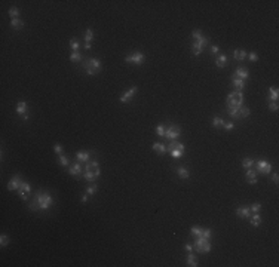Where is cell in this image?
<instances>
[{"mask_svg": "<svg viewBox=\"0 0 279 267\" xmlns=\"http://www.w3.org/2000/svg\"><path fill=\"white\" fill-rule=\"evenodd\" d=\"M223 125H224V120H223L221 117L215 116L214 119H212V126H214V128H223Z\"/></svg>", "mask_w": 279, "mask_h": 267, "instance_id": "obj_32", "label": "cell"}, {"mask_svg": "<svg viewBox=\"0 0 279 267\" xmlns=\"http://www.w3.org/2000/svg\"><path fill=\"white\" fill-rule=\"evenodd\" d=\"M233 58L236 61H244L246 58V50L244 49H235L233 50Z\"/></svg>", "mask_w": 279, "mask_h": 267, "instance_id": "obj_18", "label": "cell"}, {"mask_svg": "<svg viewBox=\"0 0 279 267\" xmlns=\"http://www.w3.org/2000/svg\"><path fill=\"white\" fill-rule=\"evenodd\" d=\"M254 165H255V171L258 174L267 175L272 172V163L266 162V160H257V162H254Z\"/></svg>", "mask_w": 279, "mask_h": 267, "instance_id": "obj_6", "label": "cell"}, {"mask_svg": "<svg viewBox=\"0 0 279 267\" xmlns=\"http://www.w3.org/2000/svg\"><path fill=\"white\" fill-rule=\"evenodd\" d=\"M82 66H83V68L86 70V74L88 76H95V74L100 73L102 64L98 58H91V59H86Z\"/></svg>", "mask_w": 279, "mask_h": 267, "instance_id": "obj_1", "label": "cell"}, {"mask_svg": "<svg viewBox=\"0 0 279 267\" xmlns=\"http://www.w3.org/2000/svg\"><path fill=\"white\" fill-rule=\"evenodd\" d=\"M86 200H88V193H86V194H83V196H82V202H86Z\"/></svg>", "mask_w": 279, "mask_h": 267, "instance_id": "obj_57", "label": "cell"}, {"mask_svg": "<svg viewBox=\"0 0 279 267\" xmlns=\"http://www.w3.org/2000/svg\"><path fill=\"white\" fill-rule=\"evenodd\" d=\"M248 57H249V59H251L253 62H255V61H258V55H257L255 52H249V55H248Z\"/></svg>", "mask_w": 279, "mask_h": 267, "instance_id": "obj_51", "label": "cell"}, {"mask_svg": "<svg viewBox=\"0 0 279 267\" xmlns=\"http://www.w3.org/2000/svg\"><path fill=\"white\" fill-rule=\"evenodd\" d=\"M175 149H177V150H181V151H184V150H186L184 144H181V142L175 141V140H174V141H171V142L168 144V145H166V150H168V151H171V150H175Z\"/></svg>", "mask_w": 279, "mask_h": 267, "instance_id": "obj_16", "label": "cell"}, {"mask_svg": "<svg viewBox=\"0 0 279 267\" xmlns=\"http://www.w3.org/2000/svg\"><path fill=\"white\" fill-rule=\"evenodd\" d=\"M249 221H251V224L254 227H258V225L261 224V215H260V212H255L254 215L249 217Z\"/></svg>", "mask_w": 279, "mask_h": 267, "instance_id": "obj_22", "label": "cell"}, {"mask_svg": "<svg viewBox=\"0 0 279 267\" xmlns=\"http://www.w3.org/2000/svg\"><path fill=\"white\" fill-rule=\"evenodd\" d=\"M235 76H236L237 79H242V80H248V77H249V71L244 68V67H237L236 71H235Z\"/></svg>", "mask_w": 279, "mask_h": 267, "instance_id": "obj_13", "label": "cell"}, {"mask_svg": "<svg viewBox=\"0 0 279 267\" xmlns=\"http://www.w3.org/2000/svg\"><path fill=\"white\" fill-rule=\"evenodd\" d=\"M70 48L73 52H77L79 50V42H77L76 39H70Z\"/></svg>", "mask_w": 279, "mask_h": 267, "instance_id": "obj_37", "label": "cell"}, {"mask_svg": "<svg viewBox=\"0 0 279 267\" xmlns=\"http://www.w3.org/2000/svg\"><path fill=\"white\" fill-rule=\"evenodd\" d=\"M184 249H186L187 252H192V251H193V246H192L190 243H186V245H184Z\"/></svg>", "mask_w": 279, "mask_h": 267, "instance_id": "obj_54", "label": "cell"}, {"mask_svg": "<svg viewBox=\"0 0 279 267\" xmlns=\"http://www.w3.org/2000/svg\"><path fill=\"white\" fill-rule=\"evenodd\" d=\"M8 14H9V17L12 18V19H15V18H18V15H19V9L14 6V8H10L8 10Z\"/></svg>", "mask_w": 279, "mask_h": 267, "instance_id": "obj_35", "label": "cell"}, {"mask_svg": "<svg viewBox=\"0 0 279 267\" xmlns=\"http://www.w3.org/2000/svg\"><path fill=\"white\" fill-rule=\"evenodd\" d=\"M215 66L218 68H223V67L227 66V57L226 55H218L217 59H215Z\"/></svg>", "mask_w": 279, "mask_h": 267, "instance_id": "obj_24", "label": "cell"}, {"mask_svg": "<svg viewBox=\"0 0 279 267\" xmlns=\"http://www.w3.org/2000/svg\"><path fill=\"white\" fill-rule=\"evenodd\" d=\"M80 59H82V55H80L79 52H71V55H70V61H71V62L80 61Z\"/></svg>", "mask_w": 279, "mask_h": 267, "instance_id": "obj_39", "label": "cell"}, {"mask_svg": "<svg viewBox=\"0 0 279 267\" xmlns=\"http://www.w3.org/2000/svg\"><path fill=\"white\" fill-rule=\"evenodd\" d=\"M144 59H145V57H144L143 52H135V54H132V55H128L126 58H125V61H126V62H129V64L143 66V64H144Z\"/></svg>", "mask_w": 279, "mask_h": 267, "instance_id": "obj_8", "label": "cell"}, {"mask_svg": "<svg viewBox=\"0 0 279 267\" xmlns=\"http://www.w3.org/2000/svg\"><path fill=\"white\" fill-rule=\"evenodd\" d=\"M186 263H187V266H190V267H196V266H197V260H196L195 254L189 252V254H187V258H186Z\"/></svg>", "mask_w": 279, "mask_h": 267, "instance_id": "obj_23", "label": "cell"}, {"mask_svg": "<svg viewBox=\"0 0 279 267\" xmlns=\"http://www.w3.org/2000/svg\"><path fill=\"white\" fill-rule=\"evenodd\" d=\"M97 189H98V187H97V184L94 183L92 185H89V187H88V189H86V193H88V194H89V196H94V194H95V193H97Z\"/></svg>", "mask_w": 279, "mask_h": 267, "instance_id": "obj_38", "label": "cell"}, {"mask_svg": "<svg viewBox=\"0 0 279 267\" xmlns=\"http://www.w3.org/2000/svg\"><path fill=\"white\" fill-rule=\"evenodd\" d=\"M208 45V39L206 37H199L197 40H195V43L192 45V52H193V55L195 57H199L201 54L203 52V48Z\"/></svg>", "mask_w": 279, "mask_h": 267, "instance_id": "obj_5", "label": "cell"}, {"mask_svg": "<svg viewBox=\"0 0 279 267\" xmlns=\"http://www.w3.org/2000/svg\"><path fill=\"white\" fill-rule=\"evenodd\" d=\"M21 177L19 175H14L10 178V181L8 183V190L9 192H14V190H18L19 187H21Z\"/></svg>", "mask_w": 279, "mask_h": 267, "instance_id": "obj_10", "label": "cell"}, {"mask_svg": "<svg viewBox=\"0 0 279 267\" xmlns=\"http://www.w3.org/2000/svg\"><path fill=\"white\" fill-rule=\"evenodd\" d=\"M279 98V91L276 88H269V101H276Z\"/></svg>", "mask_w": 279, "mask_h": 267, "instance_id": "obj_27", "label": "cell"}, {"mask_svg": "<svg viewBox=\"0 0 279 267\" xmlns=\"http://www.w3.org/2000/svg\"><path fill=\"white\" fill-rule=\"evenodd\" d=\"M236 215L239 218H249L251 217V211H249V208H237L236 209Z\"/></svg>", "mask_w": 279, "mask_h": 267, "instance_id": "obj_17", "label": "cell"}, {"mask_svg": "<svg viewBox=\"0 0 279 267\" xmlns=\"http://www.w3.org/2000/svg\"><path fill=\"white\" fill-rule=\"evenodd\" d=\"M211 54H218V46L217 45H212L211 46Z\"/></svg>", "mask_w": 279, "mask_h": 267, "instance_id": "obj_53", "label": "cell"}, {"mask_svg": "<svg viewBox=\"0 0 279 267\" xmlns=\"http://www.w3.org/2000/svg\"><path fill=\"white\" fill-rule=\"evenodd\" d=\"M192 36L195 37V40H197L199 37H202V31H201V30H193V33H192Z\"/></svg>", "mask_w": 279, "mask_h": 267, "instance_id": "obj_50", "label": "cell"}, {"mask_svg": "<svg viewBox=\"0 0 279 267\" xmlns=\"http://www.w3.org/2000/svg\"><path fill=\"white\" fill-rule=\"evenodd\" d=\"M278 109H279V106L276 101H269V110L270 111H278Z\"/></svg>", "mask_w": 279, "mask_h": 267, "instance_id": "obj_45", "label": "cell"}, {"mask_svg": "<svg viewBox=\"0 0 279 267\" xmlns=\"http://www.w3.org/2000/svg\"><path fill=\"white\" fill-rule=\"evenodd\" d=\"M31 192V187H30V184L26 183V181H22L21 183V187L18 189V194H19V197L22 200H27L28 197V193Z\"/></svg>", "mask_w": 279, "mask_h": 267, "instance_id": "obj_9", "label": "cell"}, {"mask_svg": "<svg viewBox=\"0 0 279 267\" xmlns=\"http://www.w3.org/2000/svg\"><path fill=\"white\" fill-rule=\"evenodd\" d=\"M28 208L31 209V211H37V209H40V206H39V202L36 200V197H34L33 202H31V203L28 205Z\"/></svg>", "mask_w": 279, "mask_h": 267, "instance_id": "obj_43", "label": "cell"}, {"mask_svg": "<svg viewBox=\"0 0 279 267\" xmlns=\"http://www.w3.org/2000/svg\"><path fill=\"white\" fill-rule=\"evenodd\" d=\"M89 157H91L89 151H77L76 153V159L79 162H89Z\"/></svg>", "mask_w": 279, "mask_h": 267, "instance_id": "obj_20", "label": "cell"}, {"mask_svg": "<svg viewBox=\"0 0 279 267\" xmlns=\"http://www.w3.org/2000/svg\"><path fill=\"white\" fill-rule=\"evenodd\" d=\"M36 200L39 202V206L43 211H48L52 205V196L48 192H37L36 193Z\"/></svg>", "mask_w": 279, "mask_h": 267, "instance_id": "obj_2", "label": "cell"}, {"mask_svg": "<svg viewBox=\"0 0 279 267\" xmlns=\"http://www.w3.org/2000/svg\"><path fill=\"white\" fill-rule=\"evenodd\" d=\"M227 111L233 119H241V116H239V109L237 107H227Z\"/></svg>", "mask_w": 279, "mask_h": 267, "instance_id": "obj_30", "label": "cell"}, {"mask_svg": "<svg viewBox=\"0 0 279 267\" xmlns=\"http://www.w3.org/2000/svg\"><path fill=\"white\" fill-rule=\"evenodd\" d=\"M272 180H273V183H275V184H278V183H279V175L276 174V172H275V174L272 175Z\"/></svg>", "mask_w": 279, "mask_h": 267, "instance_id": "obj_52", "label": "cell"}, {"mask_svg": "<svg viewBox=\"0 0 279 267\" xmlns=\"http://www.w3.org/2000/svg\"><path fill=\"white\" fill-rule=\"evenodd\" d=\"M91 48H92V45H91V43H85V49H86V50H89Z\"/></svg>", "mask_w": 279, "mask_h": 267, "instance_id": "obj_55", "label": "cell"}, {"mask_svg": "<svg viewBox=\"0 0 279 267\" xmlns=\"http://www.w3.org/2000/svg\"><path fill=\"white\" fill-rule=\"evenodd\" d=\"M98 168H100V165H98L97 160H89V162H86L85 171H94V169H98Z\"/></svg>", "mask_w": 279, "mask_h": 267, "instance_id": "obj_28", "label": "cell"}, {"mask_svg": "<svg viewBox=\"0 0 279 267\" xmlns=\"http://www.w3.org/2000/svg\"><path fill=\"white\" fill-rule=\"evenodd\" d=\"M177 174L181 180H187V178L190 177V171L184 166H180V168H177Z\"/></svg>", "mask_w": 279, "mask_h": 267, "instance_id": "obj_19", "label": "cell"}, {"mask_svg": "<svg viewBox=\"0 0 279 267\" xmlns=\"http://www.w3.org/2000/svg\"><path fill=\"white\" fill-rule=\"evenodd\" d=\"M165 129H166V128H165L163 125H157L156 126V134H157L159 137H165Z\"/></svg>", "mask_w": 279, "mask_h": 267, "instance_id": "obj_42", "label": "cell"}, {"mask_svg": "<svg viewBox=\"0 0 279 267\" xmlns=\"http://www.w3.org/2000/svg\"><path fill=\"white\" fill-rule=\"evenodd\" d=\"M59 163L62 165V166H68V157L67 156H64V154H59Z\"/></svg>", "mask_w": 279, "mask_h": 267, "instance_id": "obj_44", "label": "cell"}, {"mask_svg": "<svg viewBox=\"0 0 279 267\" xmlns=\"http://www.w3.org/2000/svg\"><path fill=\"white\" fill-rule=\"evenodd\" d=\"M9 242H10V241H9V236H6V234H2V236H0V245H2V246L9 245Z\"/></svg>", "mask_w": 279, "mask_h": 267, "instance_id": "obj_41", "label": "cell"}, {"mask_svg": "<svg viewBox=\"0 0 279 267\" xmlns=\"http://www.w3.org/2000/svg\"><path fill=\"white\" fill-rule=\"evenodd\" d=\"M17 113H18V114H22V116L27 113V102H26V101H19V102H18Z\"/></svg>", "mask_w": 279, "mask_h": 267, "instance_id": "obj_25", "label": "cell"}, {"mask_svg": "<svg viewBox=\"0 0 279 267\" xmlns=\"http://www.w3.org/2000/svg\"><path fill=\"white\" fill-rule=\"evenodd\" d=\"M10 27H14L15 30H21V28L24 27V21L19 19V18H15V19L10 21Z\"/></svg>", "mask_w": 279, "mask_h": 267, "instance_id": "obj_26", "label": "cell"}, {"mask_svg": "<svg viewBox=\"0 0 279 267\" xmlns=\"http://www.w3.org/2000/svg\"><path fill=\"white\" fill-rule=\"evenodd\" d=\"M190 233L193 234L195 237H199V236H202L203 229H202V227H199V225H193V227L190 229Z\"/></svg>", "mask_w": 279, "mask_h": 267, "instance_id": "obj_29", "label": "cell"}, {"mask_svg": "<svg viewBox=\"0 0 279 267\" xmlns=\"http://www.w3.org/2000/svg\"><path fill=\"white\" fill-rule=\"evenodd\" d=\"M246 180H251V178H257V171L253 169V168H249V169H246Z\"/></svg>", "mask_w": 279, "mask_h": 267, "instance_id": "obj_36", "label": "cell"}, {"mask_svg": "<svg viewBox=\"0 0 279 267\" xmlns=\"http://www.w3.org/2000/svg\"><path fill=\"white\" fill-rule=\"evenodd\" d=\"M169 153H171V156H172V157H174V159H180V157H181V156H183V153H184V151H181V150H177V149H175V150H171V151H169Z\"/></svg>", "mask_w": 279, "mask_h": 267, "instance_id": "obj_40", "label": "cell"}, {"mask_svg": "<svg viewBox=\"0 0 279 267\" xmlns=\"http://www.w3.org/2000/svg\"><path fill=\"white\" fill-rule=\"evenodd\" d=\"M248 183H249V184H255V183H257V178H251V180H248Z\"/></svg>", "mask_w": 279, "mask_h": 267, "instance_id": "obj_56", "label": "cell"}, {"mask_svg": "<svg viewBox=\"0 0 279 267\" xmlns=\"http://www.w3.org/2000/svg\"><path fill=\"white\" fill-rule=\"evenodd\" d=\"M100 174H101L100 168L98 169H94V171H83V178L88 180V181H94L97 177H100Z\"/></svg>", "mask_w": 279, "mask_h": 267, "instance_id": "obj_12", "label": "cell"}, {"mask_svg": "<svg viewBox=\"0 0 279 267\" xmlns=\"http://www.w3.org/2000/svg\"><path fill=\"white\" fill-rule=\"evenodd\" d=\"M152 149L156 153H159V154H163L165 151H166V145L165 144H162V142H153V145H152Z\"/></svg>", "mask_w": 279, "mask_h": 267, "instance_id": "obj_21", "label": "cell"}, {"mask_svg": "<svg viewBox=\"0 0 279 267\" xmlns=\"http://www.w3.org/2000/svg\"><path fill=\"white\" fill-rule=\"evenodd\" d=\"M211 236H212V230H211V229H203L202 237H205V239H211Z\"/></svg>", "mask_w": 279, "mask_h": 267, "instance_id": "obj_46", "label": "cell"}, {"mask_svg": "<svg viewBox=\"0 0 279 267\" xmlns=\"http://www.w3.org/2000/svg\"><path fill=\"white\" fill-rule=\"evenodd\" d=\"M22 119H24V120H28V114H27V113H26V114H24V116H22Z\"/></svg>", "mask_w": 279, "mask_h": 267, "instance_id": "obj_58", "label": "cell"}, {"mask_svg": "<svg viewBox=\"0 0 279 267\" xmlns=\"http://www.w3.org/2000/svg\"><path fill=\"white\" fill-rule=\"evenodd\" d=\"M68 174H71V175L74 177H79L83 174V168L80 166V163H74V165H71V166L68 168Z\"/></svg>", "mask_w": 279, "mask_h": 267, "instance_id": "obj_14", "label": "cell"}, {"mask_svg": "<svg viewBox=\"0 0 279 267\" xmlns=\"http://www.w3.org/2000/svg\"><path fill=\"white\" fill-rule=\"evenodd\" d=\"M180 135H181V129H180V126L171 125V126H168V128L165 129V138H168V140H171V141L177 140Z\"/></svg>", "mask_w": 279, "mask_h": 267, "instance_id": "obj_7", "label": "cell"}, {"mask_svg": "<svg viewBox=\"0 0 279 267\" xmlns=\"http://www.w3.org/2000/svg\"><path fill=\"white\" fill-rule=\"evenodd\" d=\"M242 166L245 168V169H249V168L254 166V160L251 157H245L242 160Z\"/></svg>", "mask_w": 279, "mask_h": 267, "instance_id": "obj_34", "label": "cell"}, {"mask_svg": "<svg viewBox=\"0 0 279 267\" xmlns=\"http://www.w3.org/2000/svg\"><path fill=\"white\" fill-rule=\"evenodd\" d=\"M54 150H55L57 154H62V145H61V144H55V145H54Z\"/></svg>", "mask_w": 279, "mask_h": 267, "instance_id": "obj_49", "label": "cell"}, {"mask_svg": "<svg viewBox=\"0 0 279 267\" xmlns=\"http://www.w3.org/2000/svg\"><path fill=\"white\" fill-rule=\"evenodd\" d=\"M249 114H251V110L248 109V107H244V106L239 107V116L241 117H248Z\"/></svg>", "mask_w": 279, "mask_h": 267, "instance_id": "obj_33", "label": "cell"}, {"mask_svg": "<svg viewBox=\"0 0 279 267\" xmlns=\"http://www.w3.org/2000/svg\"><path fill=\"white\" fill-rule=\"evenodd\" d=\"M137 91H138V88L137 86H132L129 91H126L122 97H120V102H123V104H126V102H129V101L132 100V97L137 94Z\"/></svg>", "mask_w": 279, "mask_h": 267, "instance_id": "obj_11", "label": "cell"}, {"mask_svg": "<svg viewBox=\"0 0 279 267\" xmlns=\"http://www.w3.org/2000/svg\"><path fill=\"white\" fill-rule=\"evenodd\" d=\"M242 101H244V95H242V92H237V91H233L230 92L227 95V107H241L242 106Z\"/></svg>", "mask_w": 279, "mask_h": 267, "instance_id": "obj_4", "label": "cell"}, {"mask_svg": "<svg viewBox=\"0 0 279 267\" xmlns=\"http://www.w3.org/2000/svg\"><path fill=\"white\" fill-rule=\"evenodd\" d=\"M260 209H261V203H254L253 206L249 208V211L255 214V212H260Z\"/></svg>", "mask_w": 279, "mask_h": 267, "instance_id": "obj_47", "label": "cell"}, {"mask_svg": "<svg viewBox=\"0 0 279 267\" xmlns=\"http://www.w3.org/2000/svg\"><path fill=\"white\" fill-rule=\"evenodd\" d=\"M223 128H224L226 131H230V129H233V128H235V123H233V122H224Z\"/></svg>", "mask_w": 279, "mask_h": 267, "instance_id": "obj_48", "label": "cell"}, {"mask_svg": "<svg viewBox=\"0 0 279 267\" xmlns=\"http://www.w3.org/2000/svg\"><path fill=\"white\" fill-rule=\"evenodd\" d=\"M232 83H233V86H235V91H237V92H242V89L245 88V80L237 79L236 76L232 77Z\"/></svg>", "mask_w": 279, "mask_h": 267, "instance_id": "obj_15", "label": "cell"}, {"mask_svg": "<svg viewBox=\"0 0 279 267\" xmlns=\"http://www.w3.org/2000/svg\"><path fill=\"white\" fill-rule=\"evenodd\" d=\"M193 248H195V251L196 252H199V254H208V252L212 249V245L209 243V239H205V237H202V236H199V237H196Z\"/></svg>", "mask_w": 279, "mask_h": 267, "instance_id": "obj_3", "label": "cell"}, {"mask_svg": "<svg viewBox=\"0 0 279 267\" xmlns=\"http://www.w3.org/2000/svg\"><path fill=\"white\" fill-rule=\"evenodd\" d=\"M94 40V30L92 28H88L86 33H85V43H91Z\"/></svg>", "mask_w": 279, "mask_h": 267, "instance_id": "obj_31", "label": "cell"}]
</instances>
